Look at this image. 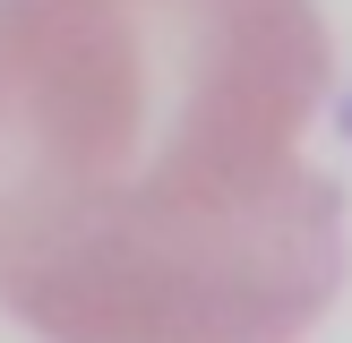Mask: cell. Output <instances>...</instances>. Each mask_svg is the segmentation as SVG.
I'll list each match as a JSON object with an SVG mask.
<instances>
[{
    "mask_svg": "<svg viewBox=\"0 0 352 343\" xmlns=\"http://www.w3.org/2000/svg\"><path fill=\"white\" fill-rule=\"evenodd\" d=\"M318 103L309 0H0V309L43 343H301L344 283Z\"/></svg>",
    "mask_w": 352,
    "mask_h": 343,
    "instance_id": "1",
    "label": "cell"
}]
</instances>
